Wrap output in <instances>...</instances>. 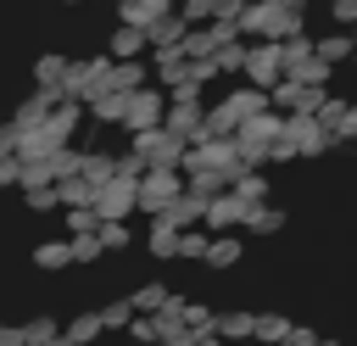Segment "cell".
Returning a JSON list of instances; mask_svg holds the SVG:
<instances>
[{
	"mask_svg": "<svg viewBox=\"0 0 357 346\" xmlns=\"http://www.w3.org/2000/svg\"><path fill=\"white\" fill-rule=\"evenodd\" d=\"M240 28H245V39H290L307 28V11H290L284 0H245Z\"/></svg>",
	"mask_w": 357,
	"mask_h": 346,
	"instance_id": "6da1fadb",
	"label": "cell"
},
{
	"mask_svg": "<svg viewBox=\"0 0 357 346\" xmlns=\"http://www.w3.org/2000/svg\"><path fill=\"white\" fill-rule=\"evenodd\" d=\"M184 190H190L184 167H151V173L139 179V212H145V218H162Z\"/></svg>",
	"mask_w": 357,
	"mask_h": 346,
	"instance_id": "7a4b0ae2",
	"label": "cell"
},
{
	"mask_svg": "<svg viewBox=\"0 0 357 346\" xmlns=\"http://www.w3.org/2000/svg\"><path fill=\"white\" fill-rule=\"evenodd\" d=\"M128 140H134V151H139L151 167H184L190 140H184V134H173L167 123H162V128H139V134H128Z\"/></svg>",
	"mask_w": 357,
	"mask_h": 346,
	"instance_id": "3957f363",
	"label": "cell"
},
{
	"mask_svg": "<svg viewBox=\"0 0 357 346\" xmlns=\"http://www.w3.org/2000/svg\"><path fill=\"white\" fill-rule=\"evenodd\" d=\"M167 106H173V95H167L162 84H145V89H134V100H128V128H123V134L162 128V123H167Z\"/></svg>",
	"mask_w": 357,
	"mask_h": 346,
	"instance_id": "277c9868",
	"label": "cell"
},
{
	"mask_svg": "<svg viewBox=\"0 0 357 346\" xmlns=\"http://www.w3.org/2000/svg\"><path fill=\"white\" fill-rule=\"evenodd\" d=\"M245 78L273 89L284 78V39H251V61H245Z\"/></svg>",
	"mask_w": 357,
	"mask_h": 346,
	"instance_id": "5b68a950",
	"label": "cell"
},
{
	"mask_svg": "<svg viewBox=\"0 0 357 346\" xmlns=\"http://www.w3.org/2000/svg\"><path fill=\"white\" fill-rule=\"evenodd\" d=\"M95 206H100V218H134L139 212V179H128V173L106 179L95 190Z\"/></svg>",
	"mask_w": 357,
	"mask_h": 346,
	"instance_id": "8992f818",
	"label": "cell"
},
{
	"mask_svg": "<svg viewBox=\"0 0 357 346\" xmlns=\"http://www.w3.org/2000/svg\"><path fill=\"white\" fill-rule=\"evenodd\" d=\"M167 128L184 134L190 145H195V140H212V134H206V106H201V95H173V106H167Z\"/></svg>",
	"mask_w": 357,
	"mask_h": 346,
	"instance_id": "52a82bcc",
	"label": "cell"
},
{
	"mask_svg": "<svg viewBox=\"0 0 357 346\" xmlns=\"http://www.w3.org/2000/svg\"><path fill=\"white\" fill-rule=\"evenodd\" d=\"M245 218H251V201H245L234 184L218 190L212 206H206V229H212V234H223V229H245Z\"/></svg>",
	"mask_w": 357,
	"mask_h": 346,
	"instance_id": "ba28073f",
	"label": "cell"
},
{
	"mask_svg": "<svg viewBox=\"0 0 357 346\" xmlns=\"http://www.w3.org/2000/svg\"><path fill=\"white\" fill-rule=\"evenodd\" d=\"M324 100H329L324 84H301V78H279L273 84V106L279 112H318Z\"/></svg>",
	"mask_w": 357,
	"mask_h": 346,
	"instance_id": "9c48e42d",
	"label": "cell"
},
{
	"mask_svg": "<svg viewBox=\"0 0 357 346\" xmlns=\"http://www.w3.org/2000/svg\"><path fill=\"white\" fill-rule=\"evenodd\" d=\"M128 89H100L95 100H89V123L95 128H128Z\"/></svg>",
	"mask_w": 357,
	"mask_h": 346,
	"instance_id": "30bf717a",
	"label": "cell"
},
{
	"mask_svg": "<svg viewBox=\"0 0 357 346\" xmlns=\"http://www.w3.org/2000/svg\"><path fill=\"white\" fill-rule=\"evenodd\" d=\"M178 240H184V229H178L173 218H151V229H145V251H151L156 262H178Z\"/></svg>",
	"mask_w": 357,
	"mask_h": 346,
	"instance_id": "8fae6325",
	"label": "cell"
},
{
	"mask_svg": "<svg viewBox=\"0 0 357 346\" xmlns=\"http://www.w3.org/2000/svg\"><path fill=\"white\" fill-rule=\"evenodd\" d=\"M106 50L123 61V56H151V28H139V22H117L112 28V39H106Z\"/></svg>",
	"mask_w": 357,
	"mask_h": 346,
	"instance_id": "7c38bea8",
	"label": "cell"
},
{
	"mask_svg": "<svg viewBox=\"0 0 357 346\" xmlns=\"http://www.w3.org/2000/svg\"><path fill=\"white\" fill-rule=\"evenodd\" d=\"M145 84H156V67L145 61V56H123L117 67H112V89H145Z\"/></svg>",
	"mask_w": 357,
	"mask_h": 346,
	"instance_id": "4fadbf2b",
	"label": "cell"
},
{
	"mask_svg": "<svg viewBox=\"0 0 357 346\" xmlns=\"http://www.w3.org/2000/svg\"><path fill=\"white\" fill-rule=\"evenodd\" d=\"M218 335H223L229 346L257 340V313H251V307H223V313H218Z\"/></svg>",
	"mask_w": 357,
	"mask_h": 346,
	"instance_id": "5bb4252c",
	"label": "cell"
},
{
	"mask_svg": "<svg viewBox=\"0 0 357 346\" xmlns=\"http://www.w3.org/2000/svg\"><path fill=\"white\" fill-rule=\"evenodd\" d=\"M206 206H212V195H201V190H184L162 218H173L178 229H195V223H206Z\"/></svg>",
	"mask_w": 357,
	"mask_h": 346,
	"instance_id": "9a60e30c",
	"label": "cell"
},
{
	"mask_svg": "<svg viewBox=\"0 0 357 346\" xmlns=\"http://www.w3.org/2000/svg\"><path fill=\"white\" fill-rule=\"evenodd\" d=\"M78 257H73V234L67 240H39L33 246V268H45V273H61V268H73Z\"/></svg>",
	"mask_w": 357,
	"mask_h": 346,
	"instance_id": "2e32d148",
	"label": "cell"
},
{
	"mask_svg": "<svg viewBox=\"0 0 357 346\" xmlns=\"http://www.w3.org/2000/svg\"><path fill=\"white\" fill-rule=\"evenodd\" d=\"M167 11H173V0H117V22H139V28H151Z\"/></svg>",
	"mask_w": 357,
	"mask_h": 346,
	"instance_id": "e0dca14e",
	"label": "cell"
},
{
	"mask_svg": "<svg viewBox=\"0 0 357 346\" xmlns=\"http://www.w3.org/2000/svg\"><path fill=\"white\" fill-rule=\"evenodd\" d=\"M279 229H284V206H273V201H257V206H251V218H245V234L268 240V234H279Z\"/></svg>",
	"mask_w": 357,
	"mask_h": 346,
	"instance_id": "ac0fdd59",
	"label": "cell"
},
{
	"mask_svg": "<svg viewBox=\"0 0 357 346\" xmlns=\"http://www.w3.org/2000/svg\"><path fill=\"white\" fill-rule=\"evenodd\" d=\"M240 251H245V240H240V229H223V234H212V251H206V268H234V262H240Z\"/></svg>",
	"mask_w": 357,
	"mask_h": 346,
	"instance_id": "d6986e66",
	"label": "cell"
},
{
	"mask_svg": "<svg viewBox=\"0 0 357 346\" xmlns=\"http://www.w3.org/2000/svg\"><path fill=\"white\" fill-rule=\"evenodd\" d=\"M67 335H73L78 346H95V340L106 335V318H100V307H84V313H73V318H67Z\"/></svg>",
	"mask_w": 357,
	"mask_h": 346,
	"instance_id": "ffe728a7",
	"label": "cell"
},
{
	"mask_svg": "<svg viewBox=\"0 0 357 346\" xmlns=\"http://www.w3.org/2000/svg\"><path fill=\"white\" fill-rule=\"evenodd\" d=\"M318 56H324V61H335V67H340V61H351V56H357V33H351V28L318 33Z\"/></svg>",
	"mask_w": 357,
	"mask_h": 346,
	"instance_id": "44dd1931",
	"label": "cell"
},
{
	"mask_svg": "<svg viewBox=\"0 0 357 346\" xmlns=\"http://www.w3.org/2000/svg\"><path fill=\"white\" fill-rule=\"evenodd\" d=\"M128 296H134V307H139V313H162V307L173 301V290H167V279H145V285H134Z\"/></svg>",
	"mask_w": 357,
	"mask_h": 346,
	"instance_id": "7402d4cb",
	"label": "cell"
},
{
	"mask_svg": "<svg viewBox=\"0 0 357 346\" xmlns=\"http://www.w3.org/2000/svg\"><path fill=\"white\" fill-rule=\"evenodd\" d=\"M78 173L100 190L106 179H117V156H112V151H84V167H78Z\"/></svg>",
	"mask_w": 357,
	"mask_h": 346,
	"instance_id": "603a6c76",
	"label": "cell"
},
{
	"mask_svg": "<svg viewBox=\"0 0 357 346\" xmlns=\"http://www.w3.org/2000/svg\"><path fill=\"white\" fill-rule=\"evenodd\" d=\"M56 190H61V206H95V184H89L84 173H67V179H56Z\"/></svg>",
	"mask_w": 357,
	"mask_h": 346,
	"instance_id": "cb8c5ba5",
	"label": "cell"
},
{
	"mask_svg": "<svg viewBox=\"0 0 357 346\" xmlns=\"http://www.w3.org/2000/svg\"><path fill=\"white\" fill-rule=\"evenodd\" d=\"M206 251H212V229H206V223L184 229V240H178V262H206Z\"/></svg>",
	"mask_w": 357,
	"mask_h": 346,
	"instance_id": "d4e9b609",
	"label": "cell"
},
{
	"mask_svg": "<svg viewBox=\"0 0 357 346\" xmlns=\"http://www.w3.org/2000/svg\"><path fill=\"white\" fill-rule=\"evenodd\" d=\"M234 190H240L251 206H257V201H268V195H273V184H268V167H245V173L234 179Z\"/></svg>",
	"mask_w": 357,
	"mask_h": 346,
	"instance_id": "484cf974",
	"label": "cell"
},
{
	"mask_svg": "<svg viewBox=\"0 0 357 346\" xmlns=\"http://www.w3.org/2000/svg\"><path fill=\"white\" fill-rule=\"evenodd\" d=\"M22 206L28 212H61V190L56 184H22Z\"/></svg>",
	"mask_w": 357,
	"mask_h": 346,
	"instance_id": "4316f807",
	"label": "cell"
},
{
	"mask_svg": "<svg viewBox=\"0 0 357 346\" xmlns=\"http://www.w3.org/2000/svg\"><path fill=\"white\" fill-rule=\"evenodd\" d=\"M290 329H296V324H290L284 313H273V307H268V313H257V340H262V346H279Z\"/></svg>",
	"mask_w": 357,
	"mask_h": 346,
	"instance_id": "83f0119b",
	"label": "cell"
},
{
	"mask_svg": "<svg viewBox=\"0 0 357 346\" xmlns=\"http://www.w3.org/2000/svg\"><path fill=\"white\" fill-rule=\"evenodd\" d=\"M61 223H67V234H89L106 218H100V206H61Z\"/></svg>",
	"mask_w": 357,
	"mask_h": 346,
	"instance_id": "f1b7e54d",
	"label": "cell"
},
{
	"mask_svg": "<svg viewBox=\"0 0 357 346\" xmlns=\"http://www.w3.org/2000/svg\"><path fill=\"white\" fill-rule=\"evenodd\" d=\"M128 340H134V346H162V318H156V313H134Z\"/></svg>",
	"mask_w": 357,
	"mask_h": 346,
	"instance_id": "f546056e",
	"label": "cell"
},
{
	"mask_svg": "<svg viewBox=\"0 0 357 346\" xmlns=\"http://www.w3.org/2000/svg\"><path fill=\"white\" fill-rule=\"evenodd\" d=\"M50 106H56V95H50V89H33L11 117H17V123H39V117H50Z\"/></svg>",
	"mask_w": 357,
	"mask_h": 346,
	"instance_id": "4dcf8cb0",
	"label": "cell"
},
{
	"mask_svg": "<svg viewBox=\"0 0 357 346\" xmlns=\"http://www.w3.org/2000/svg\"><path fill=\"white\" fill-rule=\"evenodd\" d=\"M134 313H139V307H134V296H117V301H106V307H100V318H106V329H123V335H128V324H134Z\"/></svg>",
	"mask_w": 357,
	"mask_h": 346,
	"instance_id": "1f68e13d",
	"label": "cell"
},
{
	"mask_svg": "<svg viewBox=\"0 0 357 346\" xmlns=\"http://www.w3.org/2000/svg\"><path fill=\"white\" fill-rule=\"evenodd\" d=\"M100 240H106V251H128V246H134L128 218H106V223H100Z\"/></svg>",
	"mask_w": 357,
	"mask_h": 346,
	"instance_id": "d6a6232c",
	"label": "cell"
},
{
	"mask_svg": "<svg viewBox=\"0 0 357 346\" xmlns=\"http://www.w3.org/2000/svg\"><path fill=\"white\" fill-rule=\"evenodd\" d=\"M73 257H78V262H100V257H112V251H106L100 229H89V234H73Z\"/></svg>",
	"mask_w": 357,
	"mask_h": 346,
	"instance_id": "836d02e7",
	"label": "cell"
},
{
	"mask_svg": "<svg viewBox=\"0 0 357 346\" xmlns=\"http://www.w3.org/2000/svg\"><path fill=\"white\" fill-rule=\"evenodd\" d=\"M184 324L201 335V329H218V307H206V301H184Z\"/></svg>",
	"mask_w": 357,
	"mask_h": 346,
	"instance_id": "e575fe53",
	"label": "cell"
},
{
	"mask_svg": "<svg viewBox=\"0 0 357 346\" xmlns=\"http://www.w3.org/2000/svg\"><path fill=\"white\" fill-rule=\"evenodd\" d=\"M56 335H61V324H56L50 313H33V318H28V340H33V346H50Z\"/></svg>",
	"mask_w": 357,
	"mask_h": 346,
	"instance_id": "d590c367",
	"label": "cell"
},
{
	"mask_svg": "<svg viewBox=\"0 0 357 346\" xmlns=\"http://www.w3.org/2000/svg\"><path fill=\"white\" fill-rule=\"evenodd\" d=\"M117 173H128V179H145V173H151V162H145V156H139V151L128 145V151L117 156Z\"/></svg>",
	"mask_w": 357,
	"mask_h": 346,
	"instance_id": "8d00e7d4",
	"label": "cell"
},
{
	"mask_svg": "<svg viewBox=\"0 0 357 346\" xmlns=\"http://www.w3.org/2000/svg\"><path fill=\"white\" fill-rule=\"evenodd\" d=\"M178 11H184L190 22H212V17H218V0H178Z\"/></svg>",
	"mask_w": 357,
	"mask_h": 346,
	"instance_id": "74e56055",
	"label": "cell"
},
{
	"mask_svg": "<svg viewBox=\"0 0 357 346\" xmlns=\"http://www.w3.org/2000/svg\"><path fill=\"white\" fill-rule=\"evenodd\" d=\"M296 156H301V140H296V134L284 128V134L273 140V162H296Z\"/></svg>",
	"mask_w": 357,
	"mask_h": 346,
	"instance_id": "f35d334b",
	"label": "cell"
},
{
	"mask_svg": "<svg viewBox=\"0 0 357 346\" xmlns=\"http://www.w3.org/2000/svg\"><path fill=\"white\" fill-rule=\"evenodd\" d=\"M329 17L335 28H357V0H329Z\"/></svg>",
	"mask_w": 357,
	"mask_h": 346,
	"instance_id": "ab89813d",
	"label": "cell"
},
{
	"mask_svg": "<svg viewBox=\"0 0 357 346\" xmlns=\"http://www.w3.org/2000/svg\"><path fill=\"white\" fill-rule=\"evenodd\" d=\"M346 106H351V100H346V95H329V100H324V106H318V117H324V123H329V128H335V123H340V117H346Z\"/></svg>",
	"mask_w": 357,
	"mask_h": 346,
	"instance_id": "60d3db41",
	"label": "cell"
},
{
	"mask_svg": "<svg viewBox=\"0 0 357 346\" xmlns=\"http://www.w3.org/2000/svg\"><path fill=\"white\" fill-rule=\"evenodd\" d=\"M335 140H340V145H351V140H357V100H351V106H346V117L335 123Z\"/></svg>",
	"mask_w": 357,
	"mask_h": 346,
	"instance_id": "b9f144b4",
	"label": "cell"
},
{
	"mask_svg": "<svg viewBox=\"0 0 357 346\" xmlns=\"http://www.w3.org/2000/svg\"><path fill=\"white\" fill-rule=\"evenodd\" d=\"M0 346H33V340H28V324H6V329H0Z\"/></svg>",
	"mask_w": 357,
	"mask_h": 346,
	"instance_id": "7bdbcfd3",
	"label": "cell"
},
{
	"mask_svg": "<svg viewBox=\"0 0 357 346\" xmlns=\"http://www.w3.org/2000/svg\"><path fill=\"white\" fill-rule=\"evenodd\" d=\"M284 340H290V346H318V329H307V324H296V329H290Z\"/></svg>",
	"mask_w": 357,
	"mask_h": 346,
	"instance_id": "ee69618b",
	"label": "cell"
},
{
	"mask_svg": "<svg viewBox=\"0 0 357 346\" xmlns=\"http://www.w3.org/2000/svg\"><path fill=\"white\" fill-rule=\"evenodd\" d=\"M195 346H229V340H223L218 329H201V335H195Z\"/></svg>",
	"mask_w": 357,
	"mask_h": 346,
	"instance_id": "f6af8a7d",
	"label": "cell"
},
{
	"mask_svg": "<svg viewBox=\"0 0 357 346\" xmlns=\"http://www.w3.org/2000/svg\"><path fill=\"white\" fill-rule=\"evenodd\" d=\"M284 6H290V11H307V6H312V0H284Z\"/></svg>",
	"mask_w": 357,
	"mask_h": 346,
	"instance_id": "bcb514c9",
	"label": "cell"
},
{
	"mask_svg": "<svg viewBox=\"0 0 357 346\" xmlns=\"http://www.w3.org/2000/svg\"><path fill=\"white\" fill-rule=\"evenodd\" d=\"M318 346H340V340H329V335H318Z\"/></svg>",
	"mask_w": 357,
	"mask_h": 346,
	"instance_id": "7dc6e473",
	"label": "cell"
},
{
	"mask_svg": "<svg viewBox=\"0 0 357 346\" xmlns=\"http://www.w3.org/2000/svg\"><path fill=\"white\" fill-rule=\"evenodd\" d=\"M61 6H89V0H61Z\"/></svg>",
	"mask_w": 357,
	"mask_h": 346,
	"instance_id": "c3c4849f",
	"label": "cell"
},
{
	"mask_svg": "<svg viewBox=\"0 0 357 346\" xmlns=\"http://www.w3.org/2000/svg\"><path fill=\"white\" fill-rule=\"evenodd\" d=\"M240 346H262V340H240Z\"/></svg>",
	"mask_w": 357,
	"mask_h": 346,
	"instance_id": "681fc988",
	"label": "cell"
},
{
	"mask_svg": "<svg viewBox=\"0 0 357 346\" xmlns=\"http://www.w3.org/2000/svg\"><path fill=\"white\" fill-rule=\"evenodd\" d=\"M279 346H290V340H279Z\"/></svg>",
	"mask_w": 357,
	"mask_h": 346,
	"instance_id": "f907efd6",
	"label": "cell"
},
{
	"mask_svg": "<svg viewBox=\"0 0 357 346\" xmlns=\"http://www.w3.org/2000/svg\"><path fill=\"white\" fill-rule=\"evenodd\" d=\"M351 67H357V56H351Z\"/></svg>",
	"mask_w": 357,
	"mask_h": 346,
	"instance_id": "816d5d0a",
	"label": "cell"
},
{
	"mask_svg": "<svg viewBox=\"0 0 357 346\" xmlns=\"http://www.w3.org/2000/svg\"><path fill=\"white\" fill-rule=\"evenodd\" d=\"M351 346H357V340H351Z\"/></svg>",
	"mask_w": 357,
	"mask_h": 346,
	"instance_id": "f5cc1de1",
	"label": "cell"
}]
</instances>
